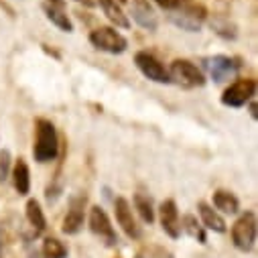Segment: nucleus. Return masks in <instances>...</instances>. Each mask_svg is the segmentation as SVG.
Instances as JSON below:
<instances>
[{"label":"nucleus","mask_w":258,"mask_h":258,"mask_svg":"<svg viewBox=\"0 0 258 258\" xmlns=\"http://www.w3.org/2000/svg\"><path fill=\"white\" fill-rule=\"evenodd\" d=\"M90 230L92 234H96L106 246H116L118 244V234L106 214L104 208L100 206H92L90 208Z\"/></svg>","instance_id":"6e6552de"},{"label":"nucleus","mask_w":258,"mask_h":258,"mask_svg":"<svg viewBox=\"0 0 258 258\" xmlns=\"http://www.w3.org/2000/svg\"><path fill=\"white\" fill-rule=\"evenodd\" d=\"M90 43L98 49V51H104V53H110V55H120L128 49V41L122 33H118L116 29L112 27H98L90 33Z\"/></svg>","instance_id":"20e7f679"},{"label":"nucleus","mask_w":258,"mask_h":258,"mask_svg":"<svg viewBox=\"0 0 258 258\" xmlns=\"http://www.w3.org/2000/svg\"><path fill=\"white\" fill-rule=\"evenodd\" d=\"M98 5H100V9L104 11V15H106V19L110 23H114L120 29H128V27H131V21H128V17L124 15L120 3H116V0H98Z\"/></svg>","instance_id":"f3484780"},{"label":"nucleus","mask_w":258,"mask_h":258,"mask_svg":"<svg viewBox=\"0 0 258 258\" xmlns=\"http://www.w3.org/2000/svg\"><path fill=\"white\" fill-rule=\"evenodd\" d=\"M167 72H169V80L181 88L191 90V88L206 86V76L202 74V70L196 66V63H191L189 59H175Z\"/></svg>","instance_id":"f03ea898"},{"label":"nucleus","mask_w":258,"mask_h":258,"mask_svg":"<svg viewBox=\"0 0 258 258\" xmlns=\"http://www.w3.org/2000/svg\"><path fill=\"white\" fill-rule=\"evenodd\" d=\"M0 258H3V234H0Z\"/></svg>","instance_id":"c756f323"},{"label":"nucleus","mask_w":258,"mask_h":258,"mask_svg":"<svg viewBox=\"0 0 258 258\" xmlns=\"http://www.w3.org/2000/svg\"><path fill=\"white\" fill-rule=\"evenodd\" d=\"M248 108H250V116H252V120H256V104L250 100L248 102Z\"/></svg>","instance_id":"cd10ccee"},{"label":"nucleus","mask_w":258,"mask_h":258,"mask_svg":"<svg viewBox=\"0 0 258 258\" xmlns=\"http://www.w3.org/2000/svg\"><path fill=\"white\" fill-rule=\"evenodd\" d=\"M25 214H27V222L33 226L35 232H43L47 228V220H45V214L41 210V204L37 200H29L27 202V208H25Z\"/></svg>","instance_id":"aec40b11"},{"label":"nucleus","mask_w":258,"mask_h":258,"mask_svg":"<svg viewBox=\"0 0 258 258\" xmlns=\"http://www.w3.org/2000/svg\"><path fill=\"white\" fill-rule=\"evenodd\" d=\"M133 202H135V210L139 212L141 220L151 226L155 222V206H153L151 196H149V193H145V191H137Z\"/></svg>","instance_id":"6ab92c4d"},{"label":"nucleus","mask_w":258,"mask_h":258,"mask_svg":"<svg viewBox=\"0 0 258 258\" xmlns=\"http://www.w3.org/2000/svg\"><path fill=\"white\" fill-rule=\"evenodd\" d=\"M114 212H116V222L118 226L122 228V232L133 238V240H139L143 236L141 232V226L137 224V218L133 214V208H131V202L126 198H116L114 200Z\"/></svg>","instance_id":"9d476101"},{"label":"nucleus","mask_w":258,"mask_h":258,"mask_svg":"<svg viewBox=\"0 0 258 258\" xmlns=\"http://www.w3.org/2000/svg\"><path fill=\"white\" fill-rule=\"evenodd\" d=\"M116 3H120V5H122V3H128V0H116Z\"/></svg>","instance_id":"7c9ffc66"},{"label":"nucleus","mask_w":258,"mask_h":258,"mask_svg":"<svg viewBox=\"0 0 258 258\" xmlns=\"http://www.w3.org/2000/svg\"><path fill=\"white\" fill-rule=\"evenodd\" d=\"M256 242V214L244 212L232 226V244L240 252H250Z\"/></svg>","instance_id":"7ed1b4c3"},{"label":"nucleus","mask_w":258,"mask_h":258,"mask_svg":"<svg viewBox=\"0 0 258 258\" xmlns=\"http://www.w3.org/2000/svg\"><path fill=\"white\" fill-rule=\"evenodd\" d=\"M61 193H63V179L57 175V177L49 183L45 198H47V202H49V204H57V200L61 198Z\"/></svg>","instance_id":"b1692460"},{"label":"nucleus","mask_w":258,"mask_h":258,"mask_svg":"<svg viewBox=\"0 0 258 258\" xmlns=\"http://www.w3.org/2000/svg\"><path fill=\"white\" fill-rule=\"evenodd\" d=\"M59 155V135L51 120L39 118L35 124V145H33V157L37 163L45 165L55 161Z\"/></svg>","instance_id":"f257e3e1"},{"label":"nucleus","mask_w":258,"mask_h":258,"mask_svg":"<svg viewBox=\"0 0 258 258\" xmlns=\"http://www.w3.org/2000/svg\"><path fill=\"white\" fill-rule=\"evenodd\" d=\"M210 27H212L214 33L220 35L222 39L234 41V39L238 37V27H236L234 23H230V19H220V17H216V19L210 21Z\"/></svg>","instance_id":"4be33fe9"},{"label":"nucleus","mask_w":258,"mask_h":258,"mask_svg":"<svg viewBox=\"0 0 258 258\" xmlns=\"http://www.w3.org/2000/svg\"><path fill=\"white\" fill-rule=\"evenodd\" d=\"M198 214L202 218V226L206 230H212V232H218V234H224L228 230V224L226 220L222 218L220 212H216L212 206H208L206 202H200L198 204Z\"/></svg>","instance_id":"ddd939ff"},{"label":"nucleus","mask_w":258,"mask_h":258,"mask_svg":"<svg viewBox=\"0 0 258 258\" xmlns=\"http://www.w3.org/2000/svg\"><path fill=\"white\" fill-rule=\"evenodd\" d=\"M135 63H137L139 72H141L147 80H151V82H155V84H171L167 68L163 66V63H161L153 53H149V51H139V53L135 55Z\"/></svg>","instance_id":"0eeeda50"},{"label":"nucleus","mask_w":258,"mask_h":258,"mask_svg":"<svg viewBox=\"0 0 258 258\" xmlns=\"http://www.w3.org/2000/svg\"><path fill=\"white\" fill-rule=\"evenodd\" d=\"M43 13L45 17L63 33H74V23L70 19V15L66 13V7H59V5H43Z\"/></svg>","instance_id":"2eb2a0df"},{"label":"nucleus","mask_w":258,"mask_h":258,"mask_svg":"<svg viewBox=\"0 0 258 258\" xmlns=\"http://www.w3.org/2000/svg\"><path fill=\"white\" fill-rule=\"evenodd\" d=\"M153 3L155 5H159L161 9H165V11H177L179 7H181V3H183V0H153Z\"/></svg>","instance_id":"bb28decb"},{"label":"nucleus","mask_w":258,"mask_h":258,"mask_svg":"<svg viewBox=\"0 0 258 258\" xmlns=\"http://www.w3.org/2000/svg\"><path fill=\"white\" fill-rule=\"evenodd\" d=\"M179 226H181V230H183L187 236H191L193 240H198L200 244H206V242H208L206 228L202 226V222H198V218H196V216L187 214V216L179 218Z\"/></svg>","instance_id":"a211bd4d"},{"label":"nucleus","mask_w":258,"mask_h":258,"mask_svg":"<svg viewBox=\"0 0 258 258\" xmlns=\"http://www.w3.org/2000/svg\"><path fill=\"white\" fill-rule=\"evenodd\" d=\"M206 68H208L210 78L216 84H224L238 74L240 61L236 57H230V55H214V57L206 59Z\"/></svg>","instance_id":"1a4fd4ad"},{"label":"nucleus","mask_w":258,"mask_h":258,"mask_svg":"<svg viewBox=\"0 0 258 258\" xmlns=\"http://www.w3.org/2000/svg\"><path fill=\"white\" fill-rule=\"evenodd\" d=\"M11 175H13V185H15L19 196H23V198L29 196V191H31V169H29L25 159H17Z\"/></svg>","instance_id":"4468645a"},{"label":"nucleus","mask_w":258,"mask_h":258,"mask_svg":"<svg viewBox=\"0 0 258 258\" xmlns=\"http://www.w3.org/2000/svg\"><path fill=\"white\" fill-rule=\"evenodd\" d=\"M169 21H171L177 29L187 31V33H200V31H202V25H204V23H200V21H196V19H191V17L179 13V11L169 13Z\"/></svg>","instance_id":"412c9836"},{"label":"nucleus","mask_w":258,"mask_h":258,"mask_svg":"<svg viewBox=\"0 0 258 258\" xmlns=\"http://www.w3.org/2000/svg\"><path fill=\"white\" fill-rule=\"evenodd\" d=\"M47 5H59V7H63V0H45Z\"/></svg>","instance_id":"c85d7f7f"},{"label":"nucleus","mask_w":258,"mask_h":258,"mask_svg":"<svg viewBox=\"0 0 258 258\" xmlns=\"http://www.w3.org/2000/svg\"><path fill=\"white\" fill-rule=\"evenodd\" d=\"M11 161H13L11 151H7V149L0 151V183H5L11 175Z\"/></svg>","instance_id":"393cba45"},{"label":"nucleus","mask_w":258,"mask_h":258,"mask_svg":"<svg viewBox=\"0 0 258 258\" xmlns=\"http://www.w3.org/2000/svg\"><path fill=\"white\" fill-rule=\"evenodd\" d=\"M256 96V82L250 78H242L232 82L224 94H222V104L228 108H242Z\"/></svg>","instance_id":"39448f33"},{"label":"nucleus","mask_w":258,"mask_h":258,"mask_svg":"<svg viewBox=\"0 0 258 258\" xmlns=\"http://www.w3.org/2000/svg\"><path fill=\"white\" fill-rule=\"evenodd\" d=\"M159 220H161V228L163 232L177 240L181 236V226H179V210H177V204L175 200H165L161 206H159Z\"/></svg>","instance_id":"9b49d317"},{"label":"nucleus","mask_w":258,"mask_h":258,"mask_svg":"<svg viewBox=\"0 0 258 258\" xmlns=\"http://www.w3.org/2000/svg\"><path fill=\"white\" fill-rule=\"evenodd\" d=\"M41 254L43 258H68V246L57 238H45Z\"/></svg>","instance_id":"5701e85b"},{"label":"nucleus","mask_w":258,"mask_h":258,"mask_svg":"<svg viewBox=\"0 0 258 258\" xmlns=\"http://www.w3.org/2000/svg\"><path fill=\"white\" fill-rule=\"evenodd\" d=\"M131 17L139 27H143L149 33H155L157 27H159V19H157L153 7L149 5V0H133L131 3Z\"/></svg>","instance_id":"f8f14e48"},{"label":"nucleus","mask_w":258,"mask_h":258,"mask_svg":"<svg viewBox=\"0 0 258 258\" xmlns=\"http://www.w3.org/2000/svg\"><path fill=\"white\" fill-rule=\"evenodd\" d=\"M212 202H214L216 212L230 214V216H234V214L240 212V200L234 196L232 191H228V189H216Z\"/></svg>","instance_id":"dca6fc26"},{"label":"nucleus","mask_w":258,"mask_h":258,"mask_svg":"<svg viewBox=\"0 0 258 258\" xmlns=\"http://www.w3.org/2000/svg\"><path fill=\"white\" fill-rule=\"evenodd\" d=\"M137 258H171V254L163 248H147L137 254Z\"/></svg>","instance_id":"a878e982"},{"label":"nucleus","mask_w":258,"mask_h":258,"mask_svg":"<svg viewBox=\"0 0 258 258\" xmlns=\"http://www.w3.org/2000/svg\"><path fill=\"white\" fill-rule=\"evenodd\" d=\"M86 206H88V196L86 193H80V196H74L70 200V210L63 218V234L68 236H76L82 232L84 222H86Z\"/></svg>","instance_id":"423d86ee"}]
</instances>
